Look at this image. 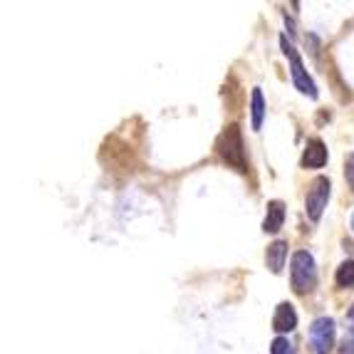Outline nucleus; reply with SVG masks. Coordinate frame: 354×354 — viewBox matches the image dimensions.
Returning a JSON list of instances; mask_svg holds the SVG:
<instances>
[{
  "label": "nucleus",
  "instance_id": "9b49d317",
  "mask_svg": "<svg viewBox=\"0 0 354 354\" xmlns=\"http://www.w3.org/2000/svg\"><path fill=\"white\" fill-rule=\"evenodd\" d=\"M335 283L342 290H354V260L339 263V268L335 272Z\"/></svg>",
  "mask_w": 354,
  "mask_h": 354
},
{
  "label": "nucleus",
  "instance_id": "f03ea898",
  "mask_svg": "<svg viewBox=\"0 0 354 354\" xmlns=\"http://www.w3.org/2000/svg\"><path fill=\"white\" fill-rule=\"evenodd\" d=\"M290 283L292 290L305 295L317 285V266H315V258L307 250H297L290 260Z\"/></svg>",
  "mask_w": 354,
  "mask_h": 354
},
{
  "label": "nucleus",
  "instance_id": "ddd939ff",
  "mask_svg": "<svg viewBox=\"0 0 354 354\" xmlns=\"http://www.w3.org/2000/svg\"><path fill=\"white\" fill-rule=\"evenodd\" d=\"M339 354H354V325L347 327L342 337V344H339Z\"/></svg>",
  "mask_w": 354,
  "mask_h": 354
},
{
  "label": "nucleus",
  "instance_id": "2eb2a0df",
  "mask_svg": "<svg viewBox=\"0 0 354 354\" xmlns=\"http://www.w3.org/2000/svg\"><path fill=\"white\" fill-rule=\"evenodd\" d=\"M347 322H349V325H354V305H352V310H349V315H347Z\"/></svg>",
  "mask_w": 354,
  "mask_h": 354
},
{
  "label": "nucleus",
  "instance_id": "4468645a",
  "mask_svg": "<svg viewBox=\"0 0 354 354\" xmlns=\"http://www.w3.org/2000/svg\"><path fill=\"white\" fill-rule=\"evenodd\" d=\"M344 176H347L349 189H352V194H354V156H349L347 164H344Z\"/></svg>",
  "mask_w": 354,
  "mask_h": 354
},
{
  "label": "nucleus",
  "instance_id": "f8f14e48",
  "mask_svg": "<svg viewBox=\"0 0 354 354\" xmlns=\"http://www.w3.org/2000/svg\"><path fill=\"white\" fill-rule=\"evenodd\" d=\"M292 352V344L288 342V337H275L270 344V354H290Z\"/></svg>",
  "mask_w": 354,
  "mask_h": 354
},
{
  "label": "nucleus",
  "instance_id": "6e6552de",
  "mask_svg": "<svg viewBox=\"0 0 354 354\" xmlns=\"http://www.w3.org/2000/svg\"><path fill=\"white\" fill-rule=\"evenodd\" d=\"M285 258H288V243L285 241H275L268 245L266 250V266L270 268V272H275L278 275L280 270H283L285 266Z\"/></svg>",
  "mask_w": 354,
  "mask_h": 354
},
{
  "label": "nucleus",
  "instance_id": "39448f33",
  "mask_svg": "<svg viewBox=\"0 0 354 354\" xmlns=\"http://www.w3.org/2000/svg\"><path fill=\"white\" fill-rule=\"evenodd\" d=\"M310 344L315 354H330L335 349V319L317 317L310 327Z\"/></svg>",
  "mask_w": 354,
  "mask_h": 354
},
{
  "label": "nucleus",
  "instance_id": "f257e3e1",
  "mask_svg": "<svg viewBox=\"0 0 354 354\" xmlns=\"http://www.w3.org/2000/svg\"><path fill=\"white\" fill-rule=\"evenodd\" d=\"M216 151L228 166L238 169V171H248V161H245V149H243V136L241 127L230 124L223 129V134L218 136L216 142Z\"/></svg>",
  "mask_w": 354,
  "mask_h": 354
},
{
  "label": "nucleus",
  "instance_id": "20e7f679",
  "mask_svg": "<svg viewBox=\"0 0 354 354\" xmlns=\"http://www.w3.org/2000/svg\"><path fill=\"white\" fill-rule=\"evenodd\" d=\"M330 191H332V183L327 176H317L313 183H310V191H307V198H305V211H307V218L317 223L322 218V211L327 208V201H330Z\"/></svg>",
  "mask_w": 354,
  "mask_h": 354
},
{
  "label": "nucleus",
  "instance_id": "7ed1b4c3",
  "mask_svg": "<svg viewBox=\"0 0 354 354\" xmlns=\"http://www.w3.org/2000/svg\"><path fill=\"white\" fill-rule=\"evenodd\" d=\"M280 45H283V53L288 55L290 59V72H292V82H295V87L300 89L302 95H307L310 100H317V87H315L313 77L307 75L305 65H302V57L297 55V50L292 48L288 42V37H280Z\"/></svg>",
  "mask_w": 354,
  "mask_h": 354
},
{
  "label": "nucleus",
  "instance_id": "dca6fc26",
  "mask_svg": "<svg viewBox=\"0 0 354 354\" xmlns=\"http://www.w3.org/2000/svg\"><path fill=\"white\" fill-rule=\"evenodd\" d=\"M352 228H354V218H352Z\"/></svg>",
  "mask_w": 354,
  "mask_h": 354
},
{
  "label": "nucleus",
  "instance_id": "0eeeda50",
  "mask_svg": "<svg viewBox=\"0 0 354 354\" xmlns=\"http://www.w3.org/2000/svg\"><path fill=\"white\" fill-rule=\"evenodd\" d=\"M297 327V313L295 307L290 305V302H280L275 307V317H272V330L285 335V332H292Z\"/></svg>",
  "mask_w": 354,
  "mask_h": 354
},
{
  "label": "nucleus",
  "instance_id": "9d476101",
  "mask_svg": "<svg viewBox=\"0 0 354 354\" xmlns=\"http://www.w3.org/2000/svg\"><path fill=\"white\" fill-rule=\"evenodd\" d=\"M250 117H253V129L260 131L263 117H266V100H263V92L258 87L253 89V97H250Z\"/></svg>",
  "mask_w": 354,
  "mask_h": 354
},
{
  "label": "nucleus",
  "instance_id": "1a4fd4ad",
  "mask_svg": "<svg viewBox=\"0 0 354 354\" xmlns=\"http://www.w3.org/2000/svg\"><path fill=\"white\" fill-rule=\"evenodd\" d=\"M283 221H285V203L283 201L268 203L266 218H263V230L266 233H278L283 228Z\"/></svg>",
  "mask_w": 354,
  "mask_h": 354
},
{
  "label": "nucleus",
  "instance_id": "423d86ee",
  "mask_svg": "<svg viewBox=\"0 0 354 354\" xmlns=\"http://www.w3.org/2000/svg\"><path fill=\"white\" fill-rule=\"evenodd\" d=\"M300 164L305 166V169H322V166L327 164L325 142H319V139H310V142H307V147H305V151H302Z\"/></svg>",
  "mask_w": 354,
  "mask_h": 354
}]
</instances>
